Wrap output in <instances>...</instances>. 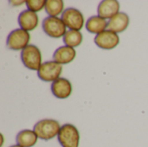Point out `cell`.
<instances>
[{
    "instance_id": "6da1fadb",
    "label": "cell",
    "mask_w": 148,
    "mask_h": 147,
    "mask_svg": "<svg viewBox=\"0 0 148 147\" xmlns=\"http://www.w3.org/2000/svg\"><path fill=\"white\" fill-rule=\"evenodd\" d=\"M61 127L62 126L57 120L45 119L36 122L33 131L36 133L38 139L48 141L58 135Z\"/></svg>"
},
{
    "instance_id": "7a4b0ae2",
    "label": "cell",
    "mask_w": 148,
    "mask_h": 147,
    "mask_svg": "<svg viewBox=\"0 0 148 147\" xmlns=\"http://www.w3.org/2000/svg\"><path fill=\"white\" fill-rule=\"evenodd\" d=\"M57 139L62 147H79L80 133L74 125L65 124L61 127Z\"/></svg>"
},
{
    "instance_id": "3957f363",
    "label": "cell",
    "mask_w": 148,
    "mask_h": 147,
    "mask_svg": "<svg viewBox=\"0 0 148 147\" xmlns=\"http://www.w3.org/2000/svg\"><path fill=\"white\" fill-rule=\"evenodd\" d=\"M21 60L23 64L30 70H37L42 63V54L36 45H28L21 52Z\"/></svg>"
},
{
    "instance_id": "277c9868",
    "label": "cell",
    "mask_w": 148,
    "mask_h": 147,
    "mask_svg": "<svg viewBox=\"0 0 148 147\" xmlns=\"http://www.w3.org/2000/svg\"><path fill=\"white\" fill-rule=\"evenodd\" d=\"M42 27L44 33L52 38L62 37L67 32L63 21L57 16H48L44 18Z\"/></svg>"
},
{
    "instance_id": "5b68a950",
    "label": "cell",
    "mask_w": 148,
    "mask_h": 147,
    "mask_svg": "<svg viewBox=\"0 0 148 147\" xmlns=\"http://www.w3.org/2000/svg\"><path fill=\"white\" fill-rule=\"evenodd\" d=\"M30 40V35L28 31L23 29H16L12 30L6 41L7 47L11 50H23L29 44Z\"/></svg>"
},
{
    "instance_id": "8992f818",
    "label": "cell",
    "mask_w": 148,
    "mask_h": 147,
    "mask_svg": "<svg viewBox=\"0 0 148 147\" xmlns=\"http://www.w3.org/2000/svg\"><path fill=\"white\" fill-rule=\"evenodd\" d=\"M62 72V66L55 61H49L42 63L37 71L39 79L43 81H55L60 78Z\"/></svg>"
},
{
    "instance_id": "52a82bcc",
    "label": "cell",
    "mask_w": 148,
    "mask_h": 147,
    "mask_svg": "<svg viewBox=\"0 0 148 147\" xmlns=\"http://www.w3.org/2000/svg\"><path fill=\"white\" fill-rule=\"evenodd\" d=\"M62 20L70 30L80 31L84 25L83 14L75 8H68L62 14Z\"/></svg>"
},
{
    "instance_id": "ba28073f",
    "label": "cell",
    "mask_w": 148,
    "mask_h": 147,
    "mask_svg": "<svg viewBox=\"0 0 148 147\" xmlns=\"http://www.w3.org/2000/svg\"><path fill=\"white\" fill-rule=\"evenodd\" d=\"M95 43L102 49H113L120 43V36L117 33L106 29L95 36Z\"/></svg>"
},
{
    "instance_id": "9c48e42d",
    "label": "cell",
    "mask_w": 148,
    "mask_h": 147,
    "mask_svg": "<svg viewBox=\"0 0 148 147\" xmlns=\"http://www.w3.org/2000/svg\"><path fill=\"white\" fill-rule=\"evenodd\" d=\"M51 92L58 99H67L72 93V85L66 78H59L51 84Z\"/></svg>"
},
{
    "instance_id": "30bf717a",
    "label": "cell",
    "mask_w": 148,
    "mask_h": 147,
    "mask_svg": "<svg viewBox=\"0 0 148 147\" xmlns=\"http://www.w3.org/2000/svg\"><path fill=\"white\" fill-rule=\"evenodd\" d=\"M38 16L36 12L29 10H23L18 16V23L21 29L26 31H31L35 29L38 25Z\"/></svg>"
},
{
    "instance_id": "8fae6325",
    "label": "cell",
    "mask_w": 148,
    "mask_h": 147,
    "mask_svg": "<svg viewBox=\"0 0 148 147\" xmlns=\"http://www.w3.org/2000/svg\"><path fill=\"white\" fill-rule=\"evenodd\" d=\"M119 10L120 3L116 0H103L99 3L97 9L98 16L105 19H111L119 13Z\"/></svg>"
},
{
    "instance_id": "7c38bea8",
    "label": "cell",
    "mask_w": 148,
    "mask_h": 147,
    "mask_svg": "<svg viewBox=\"0 0 148 147\" xmlns=\"http://www.w3.org/2000/svg\"><path fill=\"white\" fill-rule=\"evenodd\" d=\"M129 24V16L125 12H119L108 22L107 29L115 33H121L127 29Z\"/></svg>"
},
{
    "instance_id": "4fadbf2b",
    "label": "cell",
    "mask_w": 148,
    "mask_h": 147,
    "mask_svg": "<svg viewBox=\"0 0 148 147\" xmlns=\"http://www.w3.org/2000/svg\"><path fill=\"white\" fill-rule=\"evenodd\" d=\"M76 56V52L74 48L69 46H62L58 48L53 54V60L62 65L71 62Z\"/></svg>"
},
{
    "instance_id": "5bb4252c",
    "label": "cell",
    "mask_w": 148,
    "mask_h": 147,
    "mask_svg": "<svg viewBox=\"0 0 148 147\" xmlns=\"http://www.w3.org/2000/svg\"><path fill=\"white\" fill-rule=\"evenodd\" d=\"M38 137L36 133L29 129L19 132L16 135V145L22 147H33L37 142Z\"/></svg>"
},
{
    "instance_id": "9a60e30c",
    "label": "cell",
    "mask_w": 148,
    "mask_h": 147,
    "mask_svg": "<svg viewBox=\"0 0 148 147\" xmlns=\"http://www.w3.org/2000/svg\"><path fill=\"white\" fill-rule=\"evenodd\" d=\"M108 28V22L100 16H93L86 23V29L92 34H100Z\"/></svg>"
},
{
    "instance_id": "2e32d148",
    "label": "cell",
    "mask_w": 148,
    "mask_h": 147,
    "mask_svg": "<svg viewBox=\"0 0 148 147\" xmlns=\"http://www.w3.org/2000/svg\"><path fill=\"white\" fill-rule=\"evenodd\" d=\"M83 39L82 34L77 30H68L63 36V42L65 46L75 48L80 46Z\"/></svg>"
},
{
    "instance_id": "e0dca14e",
    "label": "cell",
    "mask_w": 148,
    "mask_h": 147,
    "mask_svg": "<svg viewBox=\"0 0 148 147\" xmlns=\"http://www.w3.org/2000/svg\"><path fill=\"white\" fill-rule=\"evenodd\" d=\"M64 3L62 0H47L45 10L49 16H57L63 11Z\"/></svg>"
},
{
    "instance_id": "ac0fdd59",
    "label": "cell",
    "mask_w": 148,
    "mask_h": 147,
    "mask_svg": "<svg viewBox=\"0 0 148 147\" xmlns=\"http://www.w3.org/2000/svg\"><path fill=\"white\" fill-rule=\"evenodd\" d=\"M26 5L29 10H31L33 12H37L42 10V8H45V0H28L26 1Z\"/></svg>"
},
{
    "instance_id": "d6986e66",
    "label": "cell",
    "mask_w": 148,
    "mask_h": 147,
    "mask_svg": "<svg viewBox=\"0 0 148 147\" xmlns=\"http://www.w3.org/2000/svg\"><path fill=\"white\" fill-rule=\"evenodd\" d=\"M10 3H14L13 5H20V4H22V3H26V2H24V1H10Z\"/></svg>"
},
{
    "instance_id": "ffe728a7",
    "label": "cell",
    "mask_w": 148,
    "mask_h": 147,
    "mask_svg": "<svg viewBox=\"0 0 148 147\" xmlns=\"http://www.w3.org/2000/svg\"><path fill=\"white\" fill-rule=\"evenodd\" d=\"M10 147H22V146H18V145H14V146H10Z\"/></svg>"
}]
</instances>
